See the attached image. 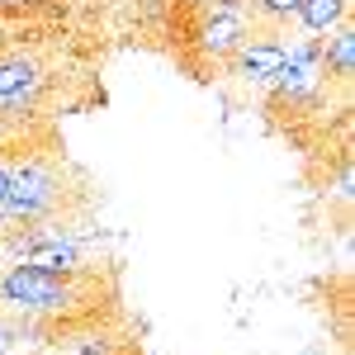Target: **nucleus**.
I'll list each match as a JSON object with an SVG mask.
<instances>
[{
	"label": "nucleus",
	"instance_id": "nucleus-1",
	"mask_svg": "<svg viewBox=\"0 0 355 355\" xmlns=\"http://www.w3.org/2000/svg\"><path fill=\"white\" fill-rule=\"evenodd\" d=\"M81 289V270H43L33 261H15L0 275V303L24 318H62Z\"/></svg>",
	"mask_w": 355,
	"mask_h": 355
},
{
	"label": "nucleus",
	"instance_id": "nucleus-2",
	"mask_svg": "<svg viewBox=\"0 0 355 355\" xmlns=\"http://www.w3.org/2000/svg\"><path fill=\"white\" fill-rule=\"evenodd\" d=\"M67 204V185H62V171L43 157H24V162L10 166V199H5V218L10 223H53Z\"/></svg>",
	"mask_w": 355,
	"mask_h": 355
},
{
	"label": "nucleus",
	"instance_id": "nucleus-3",
	"mask_svg": "<svg viewBox=\"0 0 355 355\" xmlns=\"http://www.w3.org/2000/svg\"><path fill=\"white\" fill-rule=\"evenodd\" d=\"M43 85H48V71H43L38 57H28V53H5L0 57V114H5V119H24V114L38 105Z\"/></svg>",
	"mask_w": 355,
	"mask_h": 355
},
{
	"label": "nucleus",
	"instance_id": "nucleus-4",
	"mask_svg": "<svg viewBox=\"0 0 355 355\" xmlns=\"http://www.w3.org/2000/svg\"><path fill=\"white\" fill-rule=\"evenodd\" d=\"M199 48L214 57H232L237 48H246V15L242 5H218L214 0V19L204 24V38H199Z\"/></svg>",
	"mask_w": 355,
	"mask_h": 355
},
{
	"label": "nucleus",
	"instance_id": "nucleus-5",
	"mask_svg": "<svg viewBox=\"0 0 355 355\" xmlns=\"http://www.w3.org/2000/svg\"><path fill=\"white\" fill-rule=\"evenodd\" d=\"M284 43H251V48H237L232 53V71L242 81H270L275 71L284 67Z\"/></svg>",
	"mask_w": 355,
	"mask_h": 355
},
{
	"label": "nucleus",
	"instance_id": "nucleus-6",
	"mask_svg": "<svg viewBox=\"0 0 355 355\" xmlns=\"http://www.w3.org/2000/svg\"><path fill=\"white\" fill-rule=\"evenodd\" d=\"M355 67V28H336L331 43H322V71H331V81H351Z\"/></svg>",
	"mask_w": 355,
	"mask_h": 355
},
{
	"label": "nucleus",
	"instance_id": "nucleus-7",
	"mask_svg": "<svg viewBox=\"0 0 355 355\" xmlns=\"http://www.w3.org/2000/svg\"><path fill=\"white\" fill-rule=\"evenodd\" d=\"M351 0H299V24L308 33H331V28L346 19Z\"/></svg>",
	"mask_w": 355,
	"mask_h": 355
},
{
	"label": "nucleus",
	"instance_id": "nucleus-8",
	"mask_svg": "<svg viewBox=\"0 0 355 355\" xmlns=\"http://www.w3.org/2000/svg\"><path fill=\"white\" fill-rule=\"evenodd\" d=\"M299 15V0H251V19H266V24H289Z\"/></svg>",
	"mask_w": 355,
	"mask_h": 355
},
{
	"label": "nucleus",
	"instance_id": "nucleus-9",
	"mask_svg": "<svg viewBox=\"0 0 355 355\" xmlns=\"http://www.w3.org/2000/svg\"><path fill=\"white\" fill-rule=\"evenodd\" d=\"M5 199H10V166H0V209H5Z\"/></svg>",
	"mask_w": 355,
	"mask_h": 355
},
{
	"label": "nucleus",
	"instance_id": "nucleus-10",
	"mask_svg": "<svg viewBox=\"0 0 355 355\" xmlns=\"http://www.w3.org/2000/svg\"><path fill=\"white\" fill-rule=\"evenodd\" d=\"M24 5H28V0H0V15H19Z\"/></svg>",
	"mask_w": 355,
	"mask_h": 355
},
{
	"label": "nucleus",
	"instance_id": "nucleus-11",
	"mask_svg": "<svg viewBox=\"0 0 355 355\" xmlns=\"http://www.w3.org/2000/svg\"><path fill=\"white\" fill-rule=\"evenodd\" d=\"M10 346H15V331H10V327H5V322H0V355L10 351Z\"/></svg>",
	"mask_w": 355,
	"mask_h": 355
},
{
	"label": "nucleus",
	"instance_id": "nucleus-12",
	"mask_svg": "<svg viewBox=\"0 0 355 355\" xmlns=\"http://www.w3.org/2000/svg\"><path fill=\"white\" fill-rule=\"evenodd\" d=\"M190 5H199V0H190Z\"/></svg>",
	"mask_w": 355,
	"mask_h": 355
}]
</instances>
